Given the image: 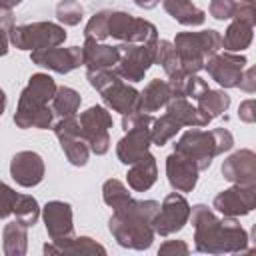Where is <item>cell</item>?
Wrapping results in <instances>:
<instances>
[{
  "mask_svg": "<svg viewBox=\"0 0 256 256\" xmlns=\"http://www.w3.org/2000/svg\"><path fill=\"white\" fill-rule=\"evenodd\" d=\"M32 64L40 68H48L56 74H68L82 66V46H52L30 52Z\"/></svg>",
  "mask_w": 256,
  "mask_h": 256,
  "instance_id": "obj_15",
  "label": "cell"
},
{
  "mask_svg": "<svg viewBox=\"0 0 256 256\" xmlns=\"http://www.w3.org/2000/svg\"><path fill=\"white\" fill-rule=\"evenodd\" d=\"M212 134H214V140H216L218 156L224 154V152H230L234 148V136H232V132L228 128H214Z\"/></svg>",
  "mask_w": 256,
  "mask_h": 256,
  "instance_id": "obj_42",
  "label": "cell"
},
{
  "mask_svg": "<svg viewBox=\"0 0 256 256\" xmlns=\"http://www.w3.org/2000/svg\"><path fill=\"white\" fill-rule=\"evenodd\" d=\"M152 146L150 138V126H136L132 130H126V134L116 144V156L122 164L130 166L136 160H140L144 154H148Z\"/></svg>",
  "mask_w": 256,
  "mask_h": 256,
  "instance_id": "obj_19",
  "label": "cell"
},
{
  "mask_svg": "<svg viewBox=\"0 0 256 256\" xmlns=\"http://www.w3.org/2000/svg\"><path fill=\"white\" fill-rule=\"evenodd\" d=\"M118 58H120L118 46H108V44L96 42L92 38H84V44H82V66H86V70L114 68L118 64Z\"/></svg>",
  "mask_w": 256,
  "mask_h": 256,
  "instance_id": "obj_21",
  "label": "cell"
},
{
  "mask_svg": "<svg viewBox=\"0 0 256 256\" xmlns=\"http://www.w3.org/2000/svg\"><path fill=\"white\" fill-rule=\"evenodd\" d=\"M190 252V246L184 242V240H166L164 244H160L158 248V254L160 256H178V254H188Z\"/></svg>",
  "mask_w": 256,
  "mask_h": 256,
  "instance_id": "obj_43",
  "label": "cell"
},
{
  "mask_svg": "<svg viewBox=\"0 0 256 256\" xmlns=\"http://www.w3.org/2000/svg\"><path fill=\"white\" fill-rule=\"evenodd\" d=\"M108 38L130 44H146L158 40V28L144 18H138L124 10H110L108 16Z\"/></svg>",
  "mask_w": 256,
  "mask_h": 256,
  "instance_id": "obj_8",
  "label": "cell"
},
{
  "mask_svg": "<svg viewBox=\"0 0 256 256\" xmlns=\"http://www.w3.org/2000/svg\"><path fill=\"white\" fill-rule=\"evenodd\" d=\"M56 82L50 74L36 72L28 78V84L18 96L16 112H14V124L20 130L38 128L48 130L54 124V112L50 106V100L56 92Z\"/></svg>",
  "mask_w": 256,
  "mask_h": 256,
  "instance_id": "obj_3",
  "label": "cell"
},
{
  "mask_svg": "<svg viewBox=\"0 0 256 256\" xmlns=\"http://www.w3.org/2000/svg\"><path fill=\"white\" fill-rule=\"evenodd\" d=\"M220 170L230 184H256V154L250 148H240L224 158Z\"/></svg>",
  "mask_w": 256,
  "mask_h": 256,
  "instance_id": "obj_18",
  "label": "cell"
},
{
  "mask_svg": "<svg viewBox=\"0 0 256 256\" xmlns=\"http://www.w3.org/2000/svg\"><path fill=\"white\" fill-rule=\"evenodd\" d=\"M52 130L60 142V148L66 156V160L72 166H86L88 158H90V146L84 140L82 132H80V122L76 116H66V118H58V122L52 124Z\"/></svg>",
  "mask_w": 256,
  "mask_h": 256,
  "instance_id": "obj_11",
  "label": "cell"
},
{
  "mask_svg": "<svg viewBox=\"0 0 256 256\" xmlns=\"http://www.w3.org/2000/svg\"><path fill=\"white\" fill-rule=\"evenodd\" d=\"M80 132L90 146V152L96 156H104L110 150V128H112V114L104 106H90L78 118Z\"/></svg>",
  "mask_w": 256,
  "mask_h": 256,
  "instance_id": "obj_10",
  "label": "cell"
},
{
  "mask_svg": "<svg viewBox=\"0 0 256 256\" xmlns=\"http://www.w3.org/2000/svg\"><path fill=\"white\" fill-rule=\"evenodd\" d=\"M246 56L240 52H216L204 64L208 76L222 88H236L246 68Z\"/></svg>",
  "mask_w": 256,
  "mask_h": 256,
  "instance_id": "obj_14",
  "label": "cell"
},
{
  "mask_svg": "<svg viewBox=\"0 0 256 256\" xmlns=\"http://www.w3.org/2000/svg\"><path fill=\"white\" fill-rule=\"evenodd\" d=\"M238 118L244 124H254L256 122V102L252 98L240 102V106H238Z\"/></svg>",
  "mask_w": 256,
  "mask_h": 256,
  "instance_id": "obj_44",
  "label": "cell"
},
{
  "mask_svg": "<svg viewBox=\"0 0 256 256\" xmlns=\"http://www.w3.org/2000/svg\"><path fill=\"white\" fill-rule=\"evenodd\" d=\"M40 212H42V208H40V204H38V200L34 196H30V194H18L16 204H14V210H12V214L16 216V220H20L22 224H26L30 228V226H34L38 222Z\"/></svg>",
  "mask_w": 256,
  "mask_h": 256,
  "instance_id": "obj_34",
  "label": "cell"
},
{
  "mask_svg": "<svg viewBox=\"0 0 256 256\" xmlns=\"http://www.w3.org/2000/svg\"><path fill=\"white\" fill-rule=\"evenodd\" d=\"M176 54L180 58V66L186 74H198L204 70V64L210 56L220 52L222 36L218 30H200V32H180L172 40Z\"/></svg>",
  "mask_w": 256,
  "mask_h": 256,
  "instance_id": "obj_4",
  "label": "cell"
},
{
  "mask_svg": "<svg viewBox=\"0 0 256 256\" xmlns=\"http://www.w3.org/2000/svg\"><path fill=\"white\" fill-rule=\"evenodd\" d=\"M230 96L224 92V90H212V88H206L198 98H196V108L210 120L222 116L228 108H230Z\"/></svg>",
  "mask_w": 256,
  "mask_h": 256,
  "instance_id": "obj_29",
  "label": "cell"
},
{
  "mask_svg": "<svg viewBox=\"0 0 256 256\" xmlns=\"http://www.w3.org/2000/svg\"><path fill=\"white\" fill-rule=\"evenodd\" d=\"M14 26V14L10 8H0V58L8 54L10 28Z\"/></svg>",
  "mask_w": 256,
  "mask_h": 256,
  "instance_id": "obj_38",
  "label": "cell"
},
{
  "mask_svg": "<svg viewBox=\"0 0 256 256\" xmlns=\"http://www.w3.org/2000/svg\"><path fill=\"white\" fill-rule=\"evenodd\" d=\"M16 198H18V192L12 186H8L6 182L0 180V220L8 218L12 214Z\"/></svg>",
  "mask_w": 256,
  "mask_h": 256,
  "instance_id": "obj_40",
  "label": "cell"
},
{
  "mask_svg": "<svg viewBox=\"0 0 256 256\" xmlns=\"http://www.w3.org/2000/svg\"><path fill=\"white\" fill-rule=\"evenodd\" d=\"M174 152L190 160L200 172L208 170L212 160L218 156L216 150V140L212 130H202V128H190L186 130L174 144Z\"/></svg>",
  "mask_w": 256,
  "mask_h": 256,
  "instance_id": "obj_9",
  "label": "cell"
},
{
  "mask_svg": "<svg viewBox=\"0 0 256 256\" xmlns=\"http://www.w3.org/2000/svg\"><path fill=\"white\" fill-rule=\"evenodd\" d=\"M236 88H240V90H244V92H248V94L256 92V68H254V66L244 68V72H242L240 82H238Z\"/></svg>",
  "mask_w": 256,
  "mask_h": 256,
  "instance_id": "obj_45",
  "label": "cell"
},
{
  "mask_svg": "<svg viewBox=\"0 0 256 256\" xmlns=\"http://www.w3.org/2000/svg\"><path fill=\"white\" fill-rule=\"evenodd\" d=\"M44 254H106V248L90 236H72L68 240L46 242Z\"/></svg>",
  "mask_w": 256,
  "mask_h": 256,
  "instance_id": "obj_23",
  "label": "cell"
},
{
  "mask_svg": "<svg viewBox=\"0 0 256 256\" xmlns=\"http://www.w3.org/2000/svg\"><path fill=\"white\" fill-rule=\"evenodd\" d=\"M158 180V164L156 158L148 152L134 164H130L126 172V182L134 192H146L150 190Z\"/></svg>",
  "mask_w": 256,
  "mask_h": 256,
  "instance_id": "obj_22",
  "label": "cell"
},
{
  "mask_svg": "<svg viewBox=\"0 0 256 256\" xmlns=\"http://www.w3.org/2000/svg\"><path fill=\"white\" fill-rule=\"evenodd\" d=\"M66 30L56 22H32L10 28V44L18 50H42L60 46L66 40Z\"/></svg>",
  "mask_w": 256,
  "mask_h": 256,
  "instance_id": "obj_6",
  "label": "cell"
},
{
  "mask_svg": "<svg viewBox=\"0 0 256 256\" xmlns=\"http://www.w3.org/2000/svg\"><path fill=\"white\" fill-rule=\"evenodd\" d=\"M234 10H236V0H210V6H208L210 16L220 22L232 20Z\"/></svg>",
  "mask_w": 256,
  "mask_h": 256,
  "instance_id": "obj_39",
  "label": "cell"
},
{
  "mask_svg": "<svg viewBox=\"0 0 256 256\" xmlns=\"http://www.w3.org/2000/svg\"><path fill=\"white\" fill-rule=\"evenodd\" d=\"M56 18L62 26H78L84 18V8L78 0H60L56 4Z\"/></svg>",
  "mask_w": 256,
  "mask_h": 256,
  "instance_id": "obj_36",
  "label": "cell"
},
{
  "mask_svg": "<svg viewBox=\"0 0 256 256\" xmlns=\"http://www.w3.org/2000/svg\"><path fill=\"white\" fill-rule=\"evenodd\" d=\"M6 102H8V100H6V92L0 88V116H2L4 110H6Z\"/></svg>",
  "mask_w": 256,
  "mask_h": 256,
  "instance_id": "obj_48",
  "label": "cell"
},
{
  "mask_svg": "<svg viewBox=\"0 0 256 256\" xmlns=\"http://www.w3.org/2000/svg\"><path fill=\"white\" fill-rule=\"evenodd\" d=\"M180 128H182V126H180L170 114H162L160 118H154V120H152V126H150L152 144H156V146L168 144V142L180 132Z\"/></svg>",
  "mask_w": 256,
  "mask_h": 256,
  "instance_id": "obj_33",
  "label": "cell"
},
{
  "mask_svg": "<svg viewBox=\"0 0 256 256\" xmlns=\"http://www.w3.org/2000/svg\"><path fill=\"white\" fill-rule=\"evenodd\" d=\"M158 208L160 202L156 200L130 198L122 208L114 210L108 220V230L118 246L130 250H148L156 236L152 220L158 214Z\"/></svg>",
  "mask_w": 256,
  "mask_h": 256,
  "instance_id": "obj_2",
  "label": "cell"
},
{
  "mask_svg": "<svg viewBox=\"0 0 256 256\" xmlns=\"http://www.w3.org/2000/svg\"><path fill=\"white\" fill-rule=\"evenodd\" d=\"M168 86L172 90V98H188L192 96L194 100L208 88V82L202 80L198 74H178L174 78H168Z\"/></svg>",
  "mask_w": 256,
  "mask_h": 256,
  "instance_id": "obj_30",
  "label": "cell"
},
{
  "mask_svg": "<svg viewBox=\"0 0 256 256\" xmlns=\"http://www.w3.org/2000/svg\"><path fill=\"white\" fill-rule=\"evenodd\" d=\"M108 16H110V10H98L84 26V38H92L96 42L106 40L108 38Z\"/></svg>",
  "mask_w": 256,
  "mask_h": 256,
  "instance_id": "obj_37",
  "label": "cell"
},
{
  "mask_svg": "<svg viewBox=\"0 0 256 256\" xmlns=\"http://www.w3.org/2000/svg\"><path fill=\"white\" fill-rule=\"evenodd\" d=\"M44 226H46V234L52 242L58 240H68L74 234V214H72V206L64 200H50L44 204L42 212H40Z\"/></svg>",
  "mask_w": 256,
  "mask_h": 256,
  "instance_id": "obj_16",
  "label": "cell"
},
{
  "mask_svg": "<svg viewBox=\"0 0 256 256\" xmlns=\"http://www.w3.org/2000/svg\"><path fill=\"white\" fill-rule=\"evenodd\" d=\"M22 0H0V8H14V6H18Z\"/></svg>",
  "mask_w": 256,
  "mask_h": 256,
  "instance_id": "obj_47",
  "label": "cell"
},
{
  "mask_svg": "<svg viewBox=\"0 0 256 256\" xmlns=\"http://www.w3.org/2000/svg\"><path fill=\"white\" fill-rule=\"evenodd\" d=\"M166 114H170L180 126H190V128H204L212 120L206 118L196 106L188 102V98H172L166 106Z\"/></svg>",
  "mask_w": 256,
  "mask_h": 256,
  "instance_id": "obj_25",
  "label": "cell"
},
{
  "mask_svg": "<svg viewBox=\"0 0 256 256\" xmlns=\"http://www.w3.org/2000/svg\"><path fill=\"white\" fill-rule=\"evenodd\" d=\"M138 8H142V10H152V8H156L158 6V2L160 0H132Z\"/></svg>",
  "mask_w": 256,
  "mask_h": 256,
  "instance_id": "obj_46",
  "label": "cell"
},
{
  "mask_svg": "<svg viewBox=\"0 0 256 256\" xmlns=\"http://www.w3.org/2000/svg\"><path fill=\"white\" fill-rule=\"evenodd\" d=\"M86 80L90 86L102 96L104 104L120 114H128L132 110H138L140 92L124 82L114 68H102V70H86Z\"/></svg>",
  "mask_w": 256,
  "mask_h": 256,
  "instance_id": "obj_5",
  "label": "cell"
},
{
  "mask_svg": "<svg viewBox=\"0 0 256 256\" xmlns=\"http://www.w3.org/2000/svg\"><path fill=\"white\" fill-rule=\"evenodd\" d=\"M154 64L162 66V70H164V74L168 78H174V76H178V74L184 72L182 66H180V58L176 54V48H174V44L170 40H158Z\"/></svg>",
  "mask_w": 256,
  "mask_h": 256,
  "instance_id": "obj_32",
  "label": "cell"
},
{
  "mask_svg": "<svg viewBox=\"0 0 256 256\" xmlns=\"http://www.w3.org/2000/svg\"><path fill=\"white\" fill-rule=\"evenodd\" d=\"M46 166L38 152L20 150L10 160V176L22 188H34L44 180Z\"/></svg>",
  "mask_w": 256,
  "mask_h": 256,
  "instance_id": "obj_17",
  "label": "cell"
},
{
  "mask_svg": "<svg viewBox=\"0 0 256 256\" xmlns=\"http://www.w3.org/2000/svg\"><path fill=\"white\" fill-rule=\"evenodd\" d=\"M236 20H242L250 26L256 24V2L254 0H240L236 2V10H234V16Z\"/></svg>",
  "mask_w": 256,
  "mask_h": 256,
  "instance_id": "obj_41",
  "label": "cell"
},
{
  "mask_svg": "<svg viewBox=\"0 0 256 256\" xmlns=\"http://www.w3.org/2000/svg\"><path fill=\"white\" fill-rule=\"evenodd\" d=\"M252 38H254V26L232 18V22L228 24L222 36V48L226 52H242L252 44Z\"/></svg>",
  "mask_w": 256,
  "mask_h": 256,
  "instance_id": "obj_28",
  "label": "cell"
},
{
  "mask_svg": "<svg viewBox=\"0 0 256 256\" xmlns=\"http://www.w3.org/2000/svg\"><path fill=\"white\" fill-rule=\"evenodd\" d=\"M256 206V184H232L218 192L212 200V208L222 216H246Z\"/></svg>",
  "mask_w": 256,
  "mask_h": 256,
  "instance_id": "obj_13",
  "label": "cell"
},
{
  "mask_svg": "<svg viewBox=\"0 0 256 256\" xmlns=\"http://www.w3.org/2000/svg\"><path fill=\"white\" fill-rule=\"evenodd\" d=\"M200 170L184 156L172 152L166 156V178L176 192H192L198 184Z\"/></svg>",
  "mask_w": 256,
  "mask_h": 256,
  "instance_id": "obj_20",
  "label": "cell"
},
{
  "mask_svg": "<svg viewBox=\"0 0 256 256\" xmlns=\"http://www.w3.org/2000/svg\"><path fill=\"white\" fill-rule=\"evenodd\" d=\"M188 218H190V204L182 192L174 190L162 200L158 214L152 220V226L158 236H170L180 232L188 224Z\"/></svg>",
  "mask_w": 256,
  "mask_h": 256,
  "instance_id": "obj_12",
  "label": "cell"
},
{
  "mask_svg": "<svg viewBox=\"0 0 256 256\" xmlns=\"http://www.w3.org/2000/svg\"><path fill=\"white\" fill-rule=\"evenodd\" d=\"M130 198H132V196H130L126 184L120 182L118 178H110V180H106V182L102 184V200H104V204H108L112 210L122 208Z\"/></svg>",
  "mask_w": 256,
  "mask_h": 256,
  "instance_id": "obj_35",
  "label": "cell"
},
{
  "mask_svg": "<svg viewBox=\"0 0 256 256\" xmlns=\"http://www.w3.org/2000/svg\"><path fill=\"white\" fill-rule=\"evenodd\" d=\"M164 10L184 26H200L206 20V12L192 4V0H160Z\"/></svg>",
  "mask_w": 256,
  "mask_h": 256,
  "instance_id": "obj_26",
  "label": "cell"
},
{
  "mask_svg": "<svg viewBox=\"0 0 256 256\" xmlns=\"http://www.w3.org/2000/svg\"><path fill=\"white\" fill-rule=\"evenodd\" d=\"M170 100H172V90L168 86V80L154 78L140 92L138 110L140 112H146V114H152V112H158L160 108H164Z\"/></svg>",
  "mask_w": 256,
  "mask_h": 256,
  "instance_id": "obj_24",
  "label": "cell"
},
{
  "mask_svg": "<svg viewBox=\"0 0 256 256\" xmlns=\"http://www.w3.org/2000/svg\"><path fill=\"white\" fill-rule=\"evenodd\" d=\"M2 250L6 256H24L28 250V226L12 220L2 230Z\"/></svg>",
  "mask_w": 256,
  "mask_h": 256,
  "instance_id": "obj_27",
  "label": "cell"
},
{
  "mask_svg": "<svg viewBox=\"0 0 256 256\" xmlns=\"http://www.w3.org/2000/svg\"><path fill=\"white\" fill-rule=\"evenodd\" d=\"M80 104H82L80 94L74 88H70V86H58L54 96H52V100H50L52 112L58 118L76 116V112L80 110Z\"/></svg>",
  "mask_w": 256,
  "mask_h": 256,
  "instance_id": "obj_31",
  "label": "cell"
},
{
  "mask_svg": "<svg viewBox=\"0 0 256 256\" xmlns=\"http://www.w3.org/2000/svg\"><path fill=\"white\" fill-rule=\"evenodd\" d=\"M194 226V248L202 254H236L248 250V232L232 216L218 218L206 204L190 206Z\"/></svg>",
  "mask_w": 256,
  "mask_h": 256,
  "instance_id": "obj_1",
  "label": "cell"
},
{
  "mask_svg": "<svg viewBox=\"0 0 256 256\" xmlns=\"http://www.w3.org/2000/svg\"><path fill=\"white\" fill-rule=\"evenodd\" d=\"M156 44H158V40H152V42H146V44L122 42L118 46L120 58H118V64L114 66V70L118 72V76L122 80L132 82V84L144 80V76L150 70V66H154V60H156Z\"/></svg>",
  "mask_w": 256,
  "mask_h": 256,
  "instance_id": "obj_7",
  "label": "cell"
}]
</instances>
